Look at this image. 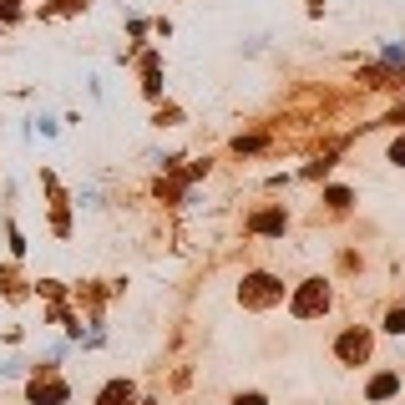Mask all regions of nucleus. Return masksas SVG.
<instances>
[{
    "label": "nucleus",
    "instance_id": "nucleus-1",
    "mask_svg": "<svg viewBox=\"0 0 405 405\" xmlns=\"http://www.w3.org/2000/svg\"><path fill=\"white\" fill-rule=\"evenodd\" d=\"M127 400H132V390H127V385H111V390L101 395V405H127Z\"/></svg>",
    "mask_w": 405,
    "mask_h": 405
},
{
    "label": "nucleus",
    "instance_id": "nucleus-2",
    "mask_svg": "<svg viewBox=\"0 0 405 405\" xmlns=\"http://www.w3.org/2000/svg\"><path fill=\"white\" fill-rule=\"evenodd\" d=\"M239 405H264V400H259V395H249V400H239Z\"/></svg>",
    "mask_w": 405,
    "mask_h": 405
}]
</instances>
